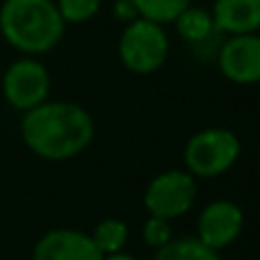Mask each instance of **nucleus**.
Instances as JSON below:
<instances>
[{"label":"nucleus","mask_w":260,"mask_h":260,"mask_svg":"<svg viewBox=\"0 0 260 260\" xmlns=\"http://www.w3.org/2000/svg\"><path fill=\"white\" fill-rule=\"evenodd\" d=\"M3 96L18 112H27L46 103L50 96L48 69L30 55L12 62L3 76Z\"/></svg>","instance_id":"obj_6"},{"label":"nucleus","mask_w":260,"mask_h":260,"mask_svg":"<svg viewBox=\"0 0 260 260\" xmlns=\"http://www.w3.org/2000/svg\"><path fill=\"white\" fill-rule=\"evenodd\" d=\"M194 201H197V178L187 169L162 171L144 189V208L148 215L169 221L187 215Z\"/></svg>","instance_id":"obj_5"},{"label":"nucleus","mask_w":260,"mask_h":260,"mask_svg":"<svg viewBox=\"0 0 260 260\" xmlns=\"http://www.w3.org/2000/svg\"><path fill=\"white\" fill-rule=\"evenodd\" d=\"M142 238H144V242H146L148 247L157 251L160 247H165L167 242H171V240H174V229H171V221L169 219H162V217L148 215V219L144 221Z\"/></svg>","instance_id":"obj_16"},{"label":"nucleus","mask_w":260,"mask_h":260,"mask_svg":"<svg viewBox=\"0 0 260 260\" xmlns=\"http://www.w3.org/2000/svg\"><path fill=\"white\" fill-rule=\"evenodd\" d=\"M242 142L229 128H203L187 139L183 148L185 169L194 178H219L240 160Z\"/></svg>","instance_id":"obj_4"},{"label":"nucleus","mask_w":260,"mask_h":260,"mask_svg":"<svg viewBox=\"0 0 260 260\" xmlns=\"http://www.w3.org/2000/svg\"><path fill=\"white\" fill-rule=\"evenodd\" d=\"M89 235H91V240H94L96 249H99L103 256H112V253H119L126 249L130 231L123 219L108 217V219H101Z\"/></svg>","instance_id":"obj_13"},{"label":"nucleus","mask_w":260,"mask_h":260,"mask_svg":"<svg viewBox=\"0 0 260 260\" xmlns=\"http://www.w3.org/2000/svg\"><path fill=\"white\" fill-rule=\"evenodd\" d=\"M96 135L94 117L71 101H46L23 112L21 137L37 157L48 162L73 160L89 148Z\"/></svg>","instance_id":"obj_1"},{"label":"nucleus","mask_w":260,"mask_h":260,"mask_svg":"<svg viewBox=\"0 0 260 260\" xmlns=\"http://www.w3.org/2000/svg\"><path fill=\"white\" fill-rule=\"evenodd\" d=\"M55 7L67 25L69 23L80 25V23H89L99 16L103 0H55Z\"/></svg>","instance_id":"obj_15"},{"label":"nucleus","mask_w":260,"mask_h":260,"mask_svg":"<svg viewBox=\"0 0 260 260\" xmlns=\"http://www.w3.org/2000/svg\"><path fill=\"white\" fill-rule=\"evenodd\" d=\"M117 55L126 71L135 76H153L169 57V35L165 25L137 16L123 25L117 41Z\"/></svg>","instance_id":"obj_3"},{"label":"nucleus","mask_w":260,"mask_h":260,"mask_svg":"<svg viewBox=\"0 0 260 260\" xmlns=\"http://www.w3.org/2000/svg\"><path fill=\"white\" fill-rule=\"evenodd\" d=\"M67 23L55 0H3L0 35L14 50L30 57L50 53L64 39Z\"/></svg>","instance_id":"obj_2"},{"label":"nucleus","mask_w":260,"mask_h":260,"mask_svg":"<svg viewBox=\"0 0 260 260\" xmlns=\"http://www.w3.org/2000/svg\"><path fill=\"white\" fill-rule=\"evenodd\" d=\"M174 27L178 32V37L189 46H197L201 41L210 39V37L219 35L212 21L210 9L206 7H197V5H189L183 12L178 14V18L174 21Z\"/></svg>","instance_id":"obj_11"},{"label":"nucleus","mask_w":260,"mask_h":260,"mask_svg":"<svg viewBox=\"0 0 260 260\" xmlns=\"http://www.w3.org/2000/svg\"><path fill=\"white\" fill-rule=\"evenodd\" d=\"M153 260H221L219 251L206 247L201 240L194 238H174L155 251Z\"/></svg>","instance_id":"obj_12"},{"label":"nucleus","mask_w":260,"mask_h":260,"mask_svg":"<svg viewBox=\"0 0 260 260\" xmlns=\"http://www.w3.org/2000/svg\"><path fill=\"white\" fill-rule=\"evenodd\" d=\"M32 260H103L89 233L78 229H53L37 240Z\"/></svg>","instance_id":"obj_9"},{"label":"nucleus","mask_w":260,"mask_h":260,"mask_svg":"<svg viewBox=\"0 0 260 260\" xmlns=\"http://www.w3.org/2000/svg\"><path fill=\"white\" fill-rule=\"evenodd\" d=\"M133 3L142 18H148L160 25H169L178 18V14L185 7L192 5V0H133Z\"/></svg>","instance_id":"obj_14"},{"label":"nucleus","mask_w":260,"mask_h":260,"mask_svg":"<svg viewBox=\"0 0 260 260\" xmlns=\"http://www.w3.org/2000/svg\"><path fill=\"white\" fill-rule=\"evenodd\" d=\"M103 260H137V258L126 251H119V253H112V256H103Z\"/></svg>","instance_id":"obj_18"},{"label":"nucleus","mask_w":260,"mask_h":260,"mask_svg":"<svg viewBox=\"0 0 260 260\" xmlns=\"http://www.w3.org/2000/svg\"><path fill=\"white\" fill-rule=\"evenodd\" d=\"M210 14L224 37L260 32V0H215Z\"/></svg>","instance_id":"obj_10"},{"label":"nucleus","mask_w":260,"mask_h":260,"mask_svg":"<svg viewBox=\"0 0 260 260\" xmlns=\"http://www.w3.org/2000/svg\"><path fill=\"white\" fill-rule=\"evenodd\" d=\"M112 16L117 18L119 23H123V25H126V23L135 21L139 14H137V7H135L133 0H114V5H112Z\"/></svg>","instance_id":"obj_17"},{"label":"nucleus","mask_w":260,"mask_h":260,"mask_svg":"<svg viewBox=\"0 0 260 260\" xmlns=\"http://www.w3.org/2000/svg\"><path fill=\"white\" fill-rule=\"evenodd\" d=\"M244 231V212L231 199L210 201L197 219V238L215 251L229 249Z\"/></svg>","instance_id":"obj_8"},{"label":"nucleus","mask_w":260,"mask_h":260,"mask_svg":"<svg viewBox=\"0 0 260 260\" xmlns=\"http://www.w3.org/2000/svg\"><path fill=\"white\" fill-rule=\"evenodd\" d=\"M219 73L233 85L260 82V32L224 37L215 57Z\"/></svg>","instance_id":"obj_7"}]
</instances>
